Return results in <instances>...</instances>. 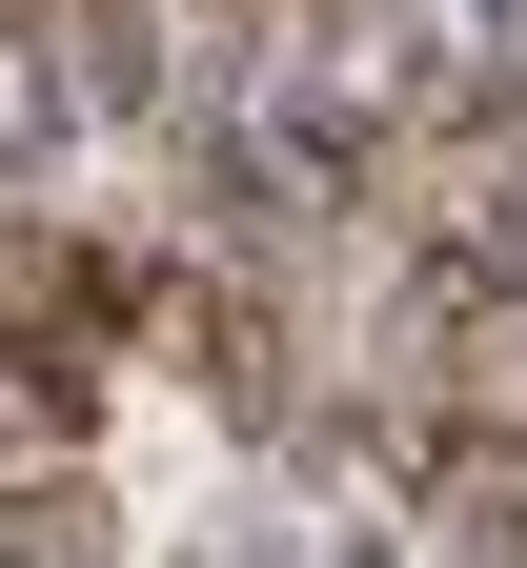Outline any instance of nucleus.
<instances>
[{
    "instance_id": "1",
    "label": "nucleus",
    "mask_w": 527,
    "mask_h": 568,
    "mask_svg": "<svg viewBox=\"0 0 527 568\" xmlns=\"http://www.w3.org/2000/svg\"><path fill=\"white\" fill-rule=\"evenodd\" d=\"M406 366H426V426H487V447H527V284H467V305H446Z\"/></svg>"
}]
</instances>
